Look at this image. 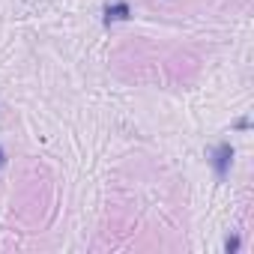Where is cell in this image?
I'll return each instance as SVG.
<instances>
[{"label": "cell", "instance_id": "3", "mask_svg": "<svg viewBox=\"0 0 254 254\" xmlns=\"http://www.w3.org/2000/svg\"><path fill=\"white\" fill-rule=\"evenodd\" d=\"M239 248H242V236H239V233H230V236L224 239V251H227V254H239Z\"/></svg>", "mask_w": 254, "mask_h": 254}, {"label": "cell", "instance_id": "5", "mask_svg": "<svg viewBox=\"0 0 254 254\" xmlns=\"http://www.w3.org/2000/svg\"><path fill=\"white\" fill-rule=\"evenodd\" d=\"M6 162H9V156H6V147H3V144H0V171H3V168H6Z\"/></svg>", "mask_w": 254, "mask_h": 254}, {"label": "cell", "instance_id": "4", "mask_svg": "<svg viewBox=\"0 0 254 254\" xmlns=\"http://www.w3.org/2000/svg\"><path fill=\"white\" fill-rule=\"evenodd\" d=\"M233 129H236V132H248V129H251V120H248V117H239V120L233 123Z\"/></svg>", "mask_w": 254, "mask_h": 254}, {"label": "cell", "instance_id": "2", "mask_svg": "<svg viewBox=\"0 0 254 254\" xmlns=\"http://www.w3.org/2000/svg\"><path fill=\"white\" fill-rule=\"evenodd\" d=\"M129 18H132V3L129 0H108V3L102 6V27L129 21Z\"/></svg>", "mask_w": 254, "mask_h": 254}, {"label": "cell", "instance_id": "1", "mask_svg": "<svg viewBox=\"0 0 254 254\" xmlns=\"http://www.w3.org/2000/svg\"><path fill=\"white\" fill-rule=\"evenodd\" d=\"M233 156H236V150H233V144H230V141H218V144L209 150L206 162H209V168H212V174H215V180H218V183H224V180L230 177Z\"/></svg>", "mask_w": 254, "mask_h": 254}]
</instances>
